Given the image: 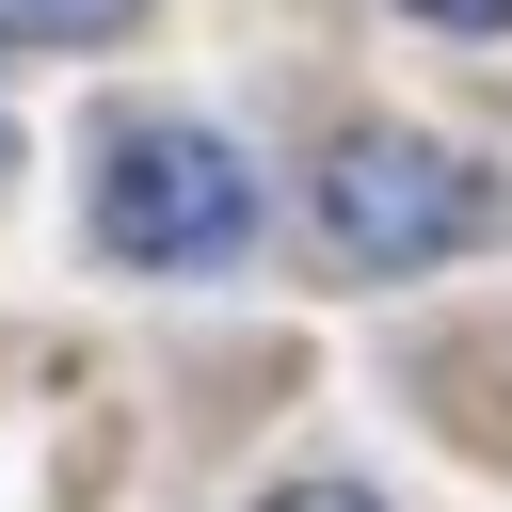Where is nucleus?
I'll return each instance as SVG.
<instances>
[{
	"label": "nucleus",
	"instance_id": "obj_1",
	"mask_svg": "<svg viewBox=\"0 0 512 512\" xmlns=\"http://www.w3.org/2000/svg\"><path fill=\"white\" fill-rule=\"evenodd\" d=\"M80 224L112 272H224L256 240V160L208 112H112L80 160Z\"/></svg>",
	"mask_w": 512,
	"mask_h": 512
},
{
	"label": "nucleus",
	"instance_id": "obj_2",
	"mask_svg": "<svg viewBox=\"0 0 512 512\" xmlns=\"http://www.w3.org/2000/svg\"><path fill=\"white\" fill-rule=\"evenodd\" d=\"M304 208H320V256L336 272H448L496 224V176L464 144H432V128H336V160H320Z\"/></svg>",
	"mask_w": 512,
	"mask_h": 512
},
{
	"label": "nucleus",
	"instance_id": "obj_3",
	"mask_svg": "<svg viewBox=\"0 0 512 512\" xmlns=\"http://www.w3.org/2000/svg\"><path fill=\"white\" fill-rule=\"evenodd\" d=\"M144 0H0V48H96V32H128Z\"/></svg>",
	"mask_w": 512,
	"mask_h": 512
},
{
	"label": "nucleus",
	"instance_id": "obj_4",
	"mask_svg": "<svg viewBox=\"0 0 512 512\" xmlns=\"http://www.w3.org/2000/svg\"><path fill=\"white\" fill-rule=\"evenodd\" d=\"M416 32H512V0H400Z\"/></svg>",
	"mask_w": 512,
	"mask_h": 512
},
{
	"label": "nucleus",
	"instance_id": "obj_5",
	"mask_svg": "<svg viewBox=\"0 0 512 512\" xmlns=\"http://www.w3.org/2000/svg\"><path fill=\"white\" fill-rule=\"evenodd\" d=\"M256 512H368L352 480H288V496H256Z\"/></svg>",
	"mask_w": 512,
	"mask_h": 512
}]
</instances>
